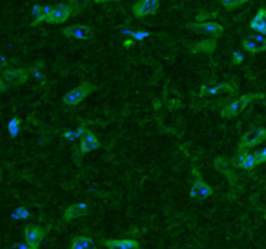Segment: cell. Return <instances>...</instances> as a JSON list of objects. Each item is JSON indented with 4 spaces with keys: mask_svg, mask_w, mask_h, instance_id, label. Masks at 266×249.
<instances>
[{
    "mask_svg": "<svg viewBox=\"0 0 266 249\" xmlns=\"http://www.w3.org/2000/svg\"><path fill=\"white\" fill-rule=\"evenodd\" d=\"M29 77L30 73L27 69H11V70L4 71L1 74V81H0V89L1 91H5L8 87L25 83Z\"/></svg>",
    "mask_w": 266,
    "mask_h": 249,
    "instance_id": "4",
    "label": "cell"
},
{
    "mask_svg": "<svg viewBox=\"0 0 266 249\" xmlns=\"http://www.w3.org/2000/svg\"><path fill=\"white\" fill-rule=\"evenodd\" d=\"M20 125H21V122H20L19 118H12L9 122H8V131H9V134L12 135V138H16L17 135H19V131H20Z\"/></svg>",
    "mask_w": 266,
    "mask_h": 249,
    "instance_id": "21",
    "label": "cell"
},
{
    "mask_svg": "<svg viewBox=\"0 0 266 249\" xmlns=\"http://www.w3.org/2000/svg\"><path fill=\"white\" fill-rule=\"evenodd\" d=\"M100 148V141L97 140V138L93 133L90 131H86L85 135L82 136L81 140V151L83 153L91 152V151H95V149Z\"/></svg>",
    "mask_w": 266,
    "mask_h": 249,
    "instance_id": "14",
    "label": "cell"
},
{
    "mask_svg": "<svg viewBox=\"0 0 266 249\" xmlns=\"http://www.w3.org/2000/svg\"><path fill=\"white\" fill-rule=\"evenodd\" d=\"M231 56H233V63L235 64V65H238V64H241L242 61H243V55L238 52V51H233Z\"/></svg>",
    "mask_w": 266,
    "mask_h": 249,
    "instance_id": "26",
    "label": "cell"
},
{
    "mask_svg": "<svg viewBox=\"0 0 266 249\" xmlns=\"http://www.w3.org/2000/svg\"><path fill=\"white\" fill-rule=\"evenodd\" d=\"M72 3H74V4H78V3H81L82 0H71Z\"/></svg>",
    "mask_w": 266,
    "mask_h": 249,
    "instance_id": "30",
    "label": "cell"
},
{
    "mask_svg": "<svg viewBox=\"0 0 266 249\" xmlns=\"http://www.w3.org/2000/svg\"><path fill=\"white\" fill-rule=\"evenodd\" d=\"M29 216H30V213L26 208H19L15 213H13V218H15V220L25 221L29 218Z\"/></svg>",
    "mask_w": 266,
    "mask_h": 249,
    "instance_id": "24",
    "label": "cell"
},
{
    "mask_svg": "<svg viewBox=\"0 0 266 249\" xmlns=\"http://www.w3.org/2000/svg\"><path fill=\"white\" fill-rule=\"evenodd\" d=\"M87 209H89L87 204H83V203L71 205L64 212V220H65V222H69V221L74 220V218H77V217L82 216V214H85L87 212Z\"/></svg>",
    "mask_w": 266,
    "mask_h": 249,
    "instance_id": "15",
    "label": "cell"
},
{
    "mask_svg": "<svg viewBox=\"0 0 266 249\" xmlns=\"http://www.w3.org/2000/svg\"><path fill=\"white\" fill-rule=\"evenodd\" d=\"M243 48L247 52L255 55V53H261L266 51V38L263 37L261 34H255V35H249V37L244 38L242 42Z\"/></svg>",
    "mask_w": 266,
    "mask_h": 249,
    "instance_id": "9",
    "label": "cell"
},
{
    "mask_svg": "<svg viewBox=\"0 0 266 249\" xmlns=\"http://www.w3.org/2000/svg\"><path fill=\"white\" fill-rule=\"evenodd\" d=\"M101 244L108 249H138L139 242L135 239H105Z\"/></svg>",
    "mask_w": 266,
    "mask_h": 249,
    "instance_id": "13",
    "label": "cell"
},
{
    "mask_svg": "<svg viewBox=\"0 0 266 249\" xmlns=\"http://www.w3.org/2000/svg\"><path fill=\"white\" fill-rule=\"evenodd\" d=\"M251 29L259 31L261 35H266V9L265 8H261L256 16L253 17V20L251 21Z\"/></svg>",
    "mask_w": 266,
    "mask_h": 249,
    "instance_id": "16",
    "label": "cell"
},
{
    "mask_svg": "<svg viewBox=\"0 0 266 249\" xmlns=\"http://www.w3.org/2000/svg\"><path fill=\"white\" fill-rule=\"evenodd\" d=\"M86 133L85 127H79L78 130L75 131H67V133H64V136L69 140H74V139L79 138V136H83Z\"/></svg>",
    "mask_w": 266,
    "mask_h": 249,
    "instance_id": "23",
    "label": "cell"
},
{
    "mask_svg": "<svg viewBox=\"0 0 266 249\" xmlns=\"http://www.w3.org/2000/svg\"><path fill=\"white\" fill-rule=\"evenodd\" d=\"M72 13H73V7L67 5V4H57L51 8V12L46 20V23L49 25H59V23H67Z\"/></svg>",
    "mask_w": 266,
    "mask_h": 249,
    "instance_id": "5",
    "label": "cell"
},
{
    "mask_svg": "<svg viewBox=\"0 0 266 249\" xmlns=\"http://www.w3.org/2000/svg\"><path fill=\"white\" fill-rule=\"evenodd\" d=\"M69 249H97V246L89 236H74L72 239Z\"/></svg>",
    "mask_w": 266,
    "mask_h": 249,
    "instance_id": "17",
    "label": "cell"
},
{
    "mask_svg": "<svg viewBox=\"0 0 266 249\" xmlns=\"http://www.w3.org/2000/svg\"><path fill=\"white\" fill-rule=\"evenodd\" d=\"M189 29H191L195 33L204 34V35H209V37L216 38L221 37L225 29L221 23H190Z\"/></svg>",
    "mask_w": 266,
    "mask_h": 249,
    "instance_id": "8",
    "label": "cell"
},
{
    "mask_svg": "<svg viewBox=\"0 0 266 249\" xmlns=\"http://www.w3.org/2000/svg\"><path fill=\"white\" fill-rule=\"evenodd\" d=\"M46 231L45 228L38 226H26L24 230V238L25 242L29 243L30 246H33L34 248H39V244L42 240L45 239Z\"/></svg>",
    "mask_w": 266,
    "mask_h": 249,
    "instance_id": "12",
    "label": "cell"
},
{
    "mask_svg": "<svg viewBox=\"0 0 266 249\" xmlns=\"http://www.w3.org/2000/svg\"><path fill=\"white\" fill-rule=\"evenodd\" d=\"M193 173L196 174V170H193ZM212 195H213V188L208 183L204 182L199 174H196L193 184L190 188V196L193 197V200H205Z\"/></svg>",
    "mask_w": 266,
    "mask_h": 249,
    "instance_id": "6",
    "label": "cell"
},
{
    "mask_svg": "<svg viewBox=\"0 0 266 249\" xmlns=\"http://www.w3.org/2000/svg\"><path fill=\"white\" fill-rule=\"evenodd\" d=\"M238 165L244 170H252L259 165V161H257L255 153H242V155H239Z\"/></svg>",
    "mask_w": 266,
    "mask_h": 249,
    "instance_id": "18",
    "label": "cell"
},
{
    "mask_svg": "<svg viewBox=\"0 0 266 249\" xmlns=\"http://www.w3.org/2000/svg\"><path fill=\"white\" fill-rule=\"evenodd\" d=\"M63 34L69 39H75V41H89L94 35V30L86 25H74L71 27H65L63 30Z\"/></svg>",
    "mask_w": 266,
    "mask_h": 249,
    "instance_id": "10",
    "label": "cell"
},
{
    "mask_svg": "<svg viewBox=\"0 0 266 249\" xmlns=\"http://www.w3.org/2000/svg\"><path fill=\"white\" fill-rule=\"evenodd\" d=\"M263 97L264 93H244L241 97H238L237 100L226 104L221 109V115L223 118H233L239 113H242L248 105L251 104L252 101L257 100V99H263Z\"/></svg>",
    "mask_w": 266,
    "mask_h": 249,
    "instance_id": "1",
    "label": "cell"
},
{
    "mask_svg": "<svg viewBox=\"0 0 266 249\" xmlns=\"http://www.w3.org/2000/svg\"><path fill=\"white\" fill-rule=\"evenodd\" d=\"M17 249H37V248H34L33 246H30L29 243H24V244H20V246L17 247Z\"/></svg>",
    "mask_w": 266,
    "mask_h": 249,
    "instance_id": "28",
    "label": "cell"
},
{
    "mask_svg": "<svg viewBox=\"0 0 266 249\" xmlns=\"http://www.w3.org/2000/svg\"><path fill=\"white\" fill-rule=\"evenodd\" d=\"M266 140V130L263 127H252L251 130H248L245 134L242 136L241 141H239V151L244 152L248 149L253 148L256 145H259L260 143Z\"/></svg>",
    "mask_w": 266,
    "mask_h": 249,
    "instance_id": "3",
    "label": "cell"
},
{
    "mask_svg": "<svg viewBox=\"0 0 266 249\" xmlns=\"http://www.w3.org/2000/svg\"><path fill=\"white\" fill-rule=\"evenodd\" d=\"M216 48V39H212V41H203L197 43V45H193L191 47V52H213V49Z\"/></svg>",
    "mask_w": 266,
    "mask_h": 249,
    "instance_id": "20",
    "label": "cell"
},
{
    "mask_svg": "<svg viewBox=\"0 0 266 249\" xmlns=\"http://www.w3.org/2000/svg\"><path fill=\"white\" fill-rule=\"evenodd\" d=\"M234 89L231 83L222 82V83H209V85H203L200 89V96H215L222 92H234Z\"/></svg>",
    "mask_w": 266,
    "mask_h": 249,
    "instance_id": "11",
    "label": "cell"
},
{
    "mask_svg": "<svg viewBox=\"0 0 266 249\" xmlns=\"http://www.w3.org/2000/svg\"><path fill=\"white\" fill-rule=\"evenodd\" d=\"M249 0H221L222 7L226 9H234V8L243 5V4L248 3Z\"/></svg>",
    "mask_w": 266,
    "mask_h": 249,
    "instance_id": "22",
    "label": "cell"
},
{
    "mask_svg": "<svg viewBox=\"0 0 266 249\" xmlns=\"http://www.w3.org/2000/svg\"><path fill=\"white\" fill-rule=\"evenodd\" d=\"M256 157H257V161H259V165L260 164H264V162H266V148L261 149V151H257V152L255 153Z\"/></svg>",
    "mask_w": 266,
    "mask_h": 249,
    "instance_id": "25",
    "label": "cell"
},
{
    "mask_svg": "<svg viewBox=\"0 0 266 249\" xmlns=\"http://www.w3.org/2000/svg\"><path fill=\"white\" fill-rule=\"evenodd\" d=\"M95 3H105V1H109V0H94ZM115 1H120V0H115Z\"/></svg>",
    "mask_w": 266,
    "mask_h": 249,
    "instance_id": "29",
    "label": "cell"
},
{
    "mask_svg": "<svg viewBox=\"0 0 266 249\" xmlns=\"http://www.w3.org/2000/svg\"><path fill=\"white\" fill-rule=\"evenodd\" d=\"M160 0H139L133 5V15L138 19L153 16L159 12Z\"/></svg>",
    "mask_w": 266,
    "mask_h": 249,
    "instance_id": "7",
    "label": "cell"
},
{
    "mask_svg": "<svg viewBox=\"0 0 266 249\" xmlns=\"http://www.w3.org/2000/svg\"><path fill=\"white\" fill-rule=\"evenodd\" d=\"M49 12H51V7H43V5H39V4L34 5L33 11H31L34 17V23H31V25H33V26H37L38 23H43V21L46 23V20L48 17Z\"/></svg>",
    "mask_w": 266,
    "mask_h": 249,
    "instance_id": "19",
    "label": "cell"
},
{
    "mask_svg": "<svg viewBox=\"0 0 266 249\" xmlns=\"http://www.w3.org/2000/svg\"><path fill=\"white\" fill-rule=\"evenodd\" d=\"M95 90H97V87L91 85V83H81L78 87L71 90L69 92L64 95V104L67 105V107H77L83 99L89 96L90 93H93Z\"/></svg>",
    "mask_w": 266,
    "mask_h": 249,
    "instance_id": "2",
    "label": "cell"
},
{
    "mask_svg": "<svg viewBox=\"0 0 266 249\" xmlns=\"http://www.w3.org/2000/svg\"><path fill=\"white\" fill-rule=\"evenodd\" d=\"M148 35H149V34L145 33V31H137V33L133 34V37L135 38V39H138V41H141V39L148 37Z\"/></svg>",
    "mask_w": 266,
    "mask_h": 249,
    "instance_id": "27",
    "label": "cell"
}]
</instances>
